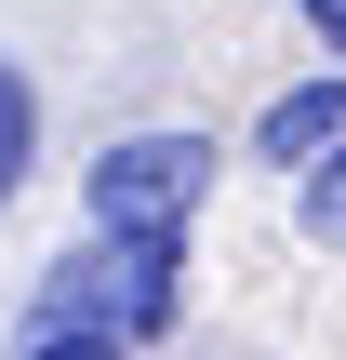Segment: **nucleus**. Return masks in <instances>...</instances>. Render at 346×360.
<instances>
[{"instance_id": "obj_1", "label": "nucleus", "mask_w": 346, "mask_h": 360, "mask_svg": "<svg viewBox=\"0 0 346 360\" xmlns=\"http://www.w3.org/2000/svg\"><path fill=\"white\" fill-rule=\"evenodd\" d=\"M200 200H213V134H120L80 174V214L107 240H187Z\"/></svg>"}, {"instance_id": "obj_2", "label": "nucleus", "mask_w": 346, "mask_h": 360, "mask_svg": "<svg viewBox=\"0 0 346 360\" xmlns=\"http://www.w3.org/2000/svg\"><path fill=\"white\" fill-rule=\"evenodd\" d=\"M320 147H346V80H307V94H280L267 107V160H320Z\"/></svg>"}, {"instance_id": "obj_3", "label": "nucleus", "mask_w": 346, "mask_h": 360, "mask_svg": "<svg viewBox=\"0 0 346 360\" xmlns=\"http://www.w3.org/2000/svg\"><path fill=\"white\" fill-rule=\"evenodd\" d=\"M27 160H40V80L0 53V200L27 187Z\"/></svg>"}, {"instance_id": "obj_4", "label": "nucleus", "mask_w": 346, "mask_h": 360, "mask_svg": "<svg viewBox=\"0 0 346 360\" xmlns=\"http://www.w3.org/2000/svg\"><path fill=\"white\" fill-rule=\"evenodd\" d=\"M293 227L346 254V147H320V160H307V187H293Z\"/></svg>"}, {"instance_id": "obj_5", "label": "nucleus", "mask_w": 346, "mask_h": 360, "mask_svg": "<svg viewBox=\"0 0 346 360\" xmlns=\"http://www.w3.org/2000/svg\"><path fill=\"white\" fill-rule=\"evenodd\" d=\"M13 360H120V334H27Z\"/></svg>"}, {"instance_id": "obj_6", "label": "nucleus", "mask_w": 346, "mask_h": 360, "mask_svg": "<svg viewBox=\"0 0 346 360\" xmlns=\"http://www.w3.org/2000/svg\"><path fill=\"white\" fill-rule=\"evenodd\" d=\"M293 13H307V27H320V40L346 53V0H293Z\"/></svg>"}]
</instances>
